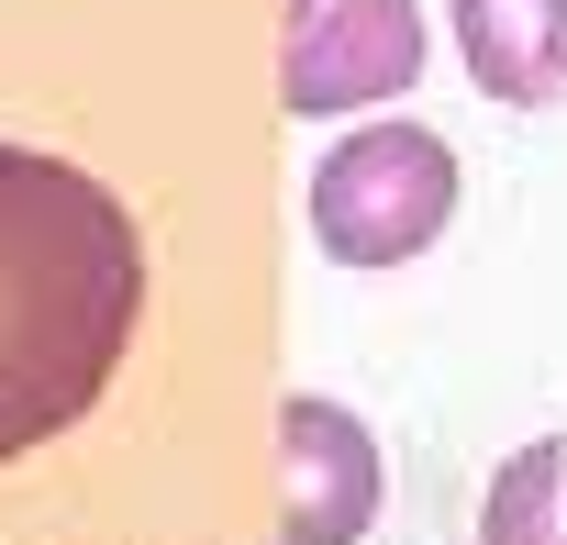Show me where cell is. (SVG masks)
<instances>
[{"label":"cell","instance_id":"6da1fadb","mask_svg":"<svg viewBox=\"0 0 567 545\" xmlns=\"http://www.w3.org/2000/svg\"><path fill=\"white\" fill-rule=\"evenodd\" d=\"M134 323H145L134 212L45 145H0V467L101 412L112 368L134 357Z\"/></svg>","mask_w":567,"mask_h":545},{"label":"cell","instance_id":"7a4b0ae2","mask_svg":"<svg viewBox=\"0 0 567 545\" xmlns=\"http://www.w3.org/2000/svg\"><path fill=\"white\" fill-rule=\"evenodd\" d=\"M456 223V156L423 123H357L312 167V234L334 267H412Z\"/></svg>","mask_w":567,"mask_h":545},{"label":"cell","instance_id":"3957f363","mask_svg":"<svg viewBox=\"0 0 567 545\" xmlns=\"http://www.w3.org/2000/svg\"><path fill=\"white\" fill-rule=\"evenodd\" d=\"M423 79V0H290L278 101L290 112H368Z\"/></svg>","mask_w":567,"mask_h":545},{"label":"cell","instance_id":"277c9868","mask_svg":"<svg viewBox=\"0 0 567 545\" xmlns=\"http://www.w3.org/2000/svg\"><path fill=\"white\" fill-rule=\"evenodd\" d=\"M379 490H390L379 434L346 401L301 390L278 412V545H357L379 523Z\"/></svg>","mask_w":567,"mask_h":545},{"label":"cell","instance_id":"5b68a950","mask_svg":"<svg viewBox=\"0 0 567 545\" xmlns=\"http://www.w3.org/2000/svg\"><path fill=\"white\" fill-rule=\"evenodd\" d=\"M456 56L489 101L556 112L567 101V0H456Z\"/></svg>","mask_w":567,"mask_h":545},{"label":"cell","instance_id":"8992f818","mask_svg":"<svg viewBox=\"0 0 567 545\" xmlns=\"http://www.w3.org/2000/svg\"><path fill=\"white\" fill-rule=\"evenodd\" d=\"M489 545H567V445H523L489 490Z\"/></svg>","mask_w":567,"mask_h":545}]
</instances>
